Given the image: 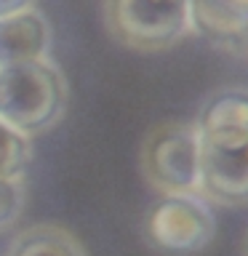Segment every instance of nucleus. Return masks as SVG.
<instances>
[{"instance_id": "6", "label": "nucleus", "mask_w": 248, "mask_h": 256, "mask_svg": "<svg viewBox=\"0 0 248 256\" xmlns=\"http://www.w3.org/2000/svg\"><path fill=\"white\" fill-rule=\"evenodd\" d=\"M51 48V24L38 8L0 19V70L22 62L46 59Z\"/></svg>"}, {"instance_id": "3", "label": "nucleus", "mask_w": 248, "mask_h": 256, "mask_svg": "<svg viewBox=\"0 0 248 256\" xmlns=\"http://www.w3.org/2000/svg\"><path fill=\"white\" fill-rule=\"evenodd\" d=\"M142 176L160 195H200V139L195 123H160L139 155Z\"/></svg>"}, {"instance_id": "4", "label": "nucleus", "mask_w": 248, "mask_h": 256, "mask_svg": "<svg viewBox=\"0 0 248 256\" xmlns=\"http://www.w3.org/2000/svg\"><path fill=\"white\" fill-rule=\"evenodd\" d=\"M144 235L168 256H192L211 246L216 222L206 198L200 195H160L147 211Z\"/></svg>"}, {"instance_id": "1", "label": "nucleus", "mask_w": 248, "mask_h": 256, "mask_svg": "<svg viewBox=\"0 0 248 256\" xmlns=\"http://www.w3.org/2000/svg\"><path fill=\"white\" fill-rule=\"evenodd\" d=\"M67 78L48 59L0 70V120L24 136L46 134L67 112Z\"/></svg>"}, {"instance_id": "11", "label": "nucleus", "mask_w": 248, "mask_h": 256, "mask_svg": "<svg viewBox=\"0 0 248 256\" xmlns=\"http://www.w3.org/2000/svg\"><path fill=\"white\" fill-rule=\"evenodd\" d=\"M27 203V190H24V176L6 179L0 176V232L8 230L22 216Z\"/></svg>"}, {"instance_id": "10", "label": "nucleus", "mask_w": 248, "mask_h": 256, "mask_svg": "<svg viewBox=\"0 0 248 256\" xmlns=\"http://www.w3.org/2000/svg\"><path fill=\"white\" fill-rule=\"evenodd\" d=\"M30 160H32L30 136L19 134L16 128L0 120V176H6V179L24 176Z\"/></svg>"}, {"instance_id": "13", "label": "nucleus", "mask_w": 248, "mask_h": 256, "mask_svg": "<svg viewBox=\"0 0 248 256\" xmlns=\"http://www.w3.org/2000/svg\"><path fill=\"white\" fill-rule=\"evenodd\" d=\"M238 54H243L248 59V30H246V35L240 38V43H238Z\"/></svg>"}, {"instance_id": "8", "label": "nucleus", "mask_w": 248, "mask_h": 256, "mask_svg": "<svg viewBox=\"0 0 248 256\" xmlns=\"http://www.w3.org/2000/svg\"><path fill=\"white\" fill-rule=\"evenodd\" d=\"M198 134L248 131V86H224L208 96L195 118Z\"/></svg>"}, {"instance_id": "12", "label": "nucleus", "mask_w": 248, "mask_h": 256, "mask_svg": "<svg viewBox=\"0 0 248 256\" xmlns=\"http://www.w3.org/2000/svg\"><path fill=\"white\" fill-rule=\"evenodd\" d=\"M35 8V0H0V19Z\"/></svg>"}, {"instance_id": "5", "label": "nucleus", "mask_w": 248, "mask_h": 256, "mask_svg": "<svg viewBox=\"0 0 248 256\" xmlns=\"http://www.w3.org/2000/svg\"><path fill=\"white\" fill-rule=\"evenodd\" d=\"M200 198L214 206H248V131L198 134Z\"/></svg>"}, {"instance_id": "9", "label": "nucleus", "mask_w": 248, "mask_h": 256, "mask_svg": "<svg viewBox=\"0 0 248 256\" xmlns=\"http://www.w3.org/2000/svg\"><path fill=\"white\" fill-rule=\"evenodd\" d=\"M6 256H88V251L62 224H32L14 238Z\"/></svg>"}, {"instance_id": "7", "label": "nucleus", "mask_w": 248, "mask_h": 256, "mask_svg": "<svg viewBox=\"0 0 248 256\" xmlns=\"http://www.w3.org/2000/svg\"><path fill=\"white\" fill-rule=\"evenodd\" d=\"M190 22L208 43L238 51L248 30V0H190Z\"/></svg>"}, {"instance_id": "2", "label": "nucleus", "mask_w": 248, "mask_h": 256, "mask_svg": "<svg viewBox=\"0 0 248 256\" xmlns=\"http://www.w3.org/2000/svg\"><path fill=\"white\" fill-rule=\"evenodd\" d=\"M104 24L126 48L166 51L192 35L190 0H104Z\"/></svg>"}, {"instance_id": "14", "label": "nucleus", "mask_w": 248, "mask_h": 256, "mask_svg": "<svg viewBox=\"0 0 248 256\" xmlns=\"http://www.w3.org/2000/svg\"><path fill=\"white\" fill-rule=\"evenodd\" d=\"M243 256H248V232H246V238H243Z\"/></svg>"}]
</instances>
